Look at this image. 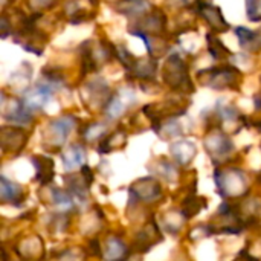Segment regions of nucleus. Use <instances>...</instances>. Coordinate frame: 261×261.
<instances>
[{
    "label": "nucleus",
    "instance_id": "nucleus-12",
    "mask_svg": "<svg viewBox=\"0 0 261 261\" xmlns=\"http://www.w3.org/2000/svg\"><path fill=\"white\" fill-rule=\"evenodd\" d=\"M122 255H124V246L116 240L109 242V258L119 260V258H122Z\"/></svg>",
    "mask_w": 261,
    "mask_h": 261
},
{
    "label": "nucleus",
    "instance_id": "nucleus-9",
    "mask_svg": "<svg viewBox=\"0 0 261 261\" xmlns=\"http://www.w3.org/2000/svg\"><path fill=\"white\" fill-rule=\"evenodd\" d=\"M34 161H35V167L38 170V174H37L38 180H41V182L50 180L52 173H54V164H52V161L47 159V158H41V156L40 158H35Z\"/></svg>",
    "mask_w": 261,
    "mask_h": 261
},
{
    "label": "nucleus",
    "instance_id": "nucleus-14",
    "mask_svg": "<svg viewBox=\"0 0 261 261\" xmlns=\"http://www.w3.org/2000/svg\"><path fill=\"white\" fill-rule=\"evenodd\" d=\"M32 8H47L50 5V0H31L29 2Z\"/></svg>",
    "mask_w": 261,
    "mask_h": 261
},
{
    "label": "nucleus",
    "instance_id": "nucleus-5",
    "mask_svg": "<svg viewBox=\"0 0 261 261\" xmlns=\"http://www.w3.org/2000/svg\"><path fill=\"white\" fill-rule=\"evenodd\" d=\"M72 127H73V119L70 116H64L50 124V133L57 139V144L63 142L67 138V133L70 132Z\"/></svg>",
    "mask_w": 261,
    "mask_h": 261
},
{
    "label": "nucleus",
    "instance_id": "nucleus-13",
    "mask_svg": "<svg viewBox=\"0 0 261 261\" xmlns=\"http://www.w3.org/2000/svg\"><path fill=\"white\" fill-rule=\"evenodd\" d=\"M104 130H106V127L102 125V124H93V125H90L87 130H86V133H84V136L87 138V139H95L96 136H101V133H104Z\"/></svg>",
    "mask_w": 261,
    "mask_h": 261
},
{
    "label": "nucleus",
    "instance_id": "nucleus-6",
    "mask_svg": "<svg viewBox=\"0 0 261 261\" xmlns=\"http://www.w3.org/2000/svg\"><path fill=\"white\" fill-rule=\"evenodd\" d=\"M86 159V151L83 150V147L80 145H72L67 151H64L63 154V162H64V167L67 170L70 168H75L78 165H83Z\"/></svg>",
    "mask_w": 261,
    "mask_h": 261
},
{
    "label": "nucleus",
    "instance_id": "nucleus-2",
    "mask_svg": "<svg viewBox=\"0 0 261 261\" xmlns=\"http://www.w3.org/2000/svg\"><path fill=\"white\" fill-rule=\"evenodd\" d=\"M50 95H52V89L50 87L38 84L35 89H31V90L26 92L23 104L28 107V110L40 109V107H43L49 101Z\"/></svg>",
    "mask_w": 261,
    "mask_h": 261
},
{
    "label": "nucleus",
    "instance_id": "nucleus-10",
    "mask_svg": "<svg viewBox=\"0 0 261 261\" xmlns=\"http://www.w3.org/2000/svg\"><path fill=\"white\" fill-rule=\"evenodd\" d=\"M135 73L142 78H153L156 72V64L153 61H136L133 67Z\"/></svg>",
    "mask_w": 261,
    "mask_h": 261
},
{
    "label": "nucleus",
    "instance_id": "nucleus-1",
    "mask_svg": "<svg viewBox=\"0 0 261 261\" xmlns=\"http://www.w3.org/2000/svg\"><path fill=\"white\" fill-rule=\"evenodd\" d=\"M165 80L168 84H171L173 87L182 86L184 81L188 80L187 76V69L184 66V63L180 61L179 57H171L165 66Z\"/></svg>",
    "mask_w": 261,
    "mask_h": 261
},
{
    "label": "nucleus",
    "instance_id": "nucleus-3",
    "mask_svg": "<svg viewBox=\"0 0 261 261\" xmlns=\"http://www.w3.org/2000/svg\"><path fill=\"white\" fill-rule=\"evenodd\" d=\"M211 73V80H210V86L214 89H225V87H231L234 83V76H237V72L232 70L231 67H222V69H214L210 72Z\"/></svg>",
    "mask_w": 261,
    "mask_h": 261
},
{
    "label": "nucleus",
    "instance_id": "nucleus-4",
    "mask_svg": "<svg viewBox=\"0 0 261 261\" xmlns=\"http://www.w3.org/2000/svg\"><path fill=\"white\" fill-rule=\"evenodd\" d=\"M200 15L208 21V24H211V28H214L216 31H226L229 26L228 23L223 20L222 17V11L216 6H211V5H205V6H200L199 9Z\"/></svg>",
    "mask_w": 261,
    "mask_h": 261
},
{
    "label": "nucleus",
    "instance_id": "nucleus-11",
    "mask_svg": "<svg viewBox=\"0 0 261 261\" xmlns=\"http://www.w3.org/2000/svg\"><path fill=\"white\" fill-rule=\"evenodd\" d=\"M206 37H208V41H210V52H211L216 58H220V57H223V55H228V54H229V50H228V49L220 43V40H219V38H216V35L208 34Z\"/></svg>",
    "mask_w": 261,
    "mask_h": 261
},
{
    "label": "nucleus",
    "instance_id": "nucleus-8",
    "mask_svg": "<svg viewBox=\"0 0 261 261\" xmlns=\"http://www.w3.org/2000/svg\"><path fill=\"white\" fill-rule=\"evenodd\" d=\"M148 8H150V3H148L147 0H122V2L118 5V9H119L122 14H127V15H138V14H142V12H145Z\"/></svg>",
    "mask_w": 261,
    "mask_h": 261
},
{
    "label": "nucleus",
    "instance_id": "nucleus-7",
    "mask_svg": "<svg viewBox=\"0 0 261 261\" xmlns=\"http://www.w3.org/2000/svg\"><path fill=\"white\" fill-rule=\"evenodd\" d=\"M237 34L240 37V44L248 50H260L261 49V37L257 32H252L245 28H239Z\"/></svg>",
    "mask_w": 261,
    "mask_h": 261
}]
</instances>
